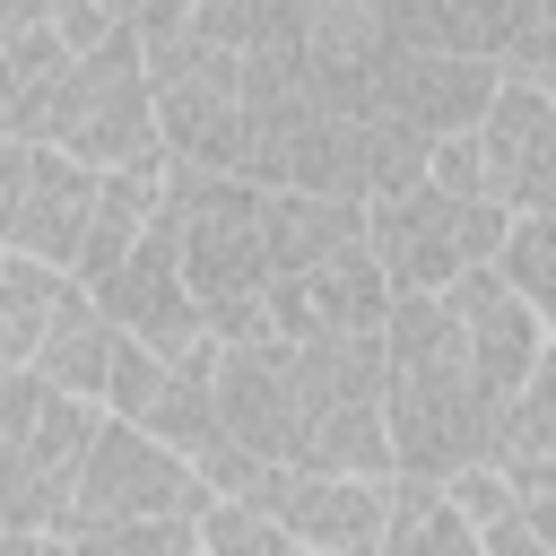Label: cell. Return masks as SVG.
Here are the masks:
<instances>
[{
    "label": "cell",
    "instance_id": "7a4b0ae2",
    "mask_svg": "<svg viewBox=\"0 0 556 556\" xmlns=\"http://www.w3.org/2000/svg\"><path fill=\"white\" fill-rule=\"evenodd\" d=\"M174 208H182V269H191L208 339L217 348L278 339L269 330L278 269H269V226H261L269 191L243 182V174H191V165H174Z\"/></svg>",
    "mask_w": 556,
    "mask_h": 556
},
{
    "label": "cell",
    "instance_id": "f1b7e54d",
    "mask_svg": "<svg viewBox=\"0 0 556 556\" xmlns=\"http://www.w3.org/2000/svg\"><path fill=\"white\" fill-rule=\"evenodd\" d=\"M70 556H200V513H191V521H122V530H70Z\"/></svg>",
    "mask_w": 556,
    "mask_h": 556
},
{
    "label": "cell",
    "instance_id": "8fae6325",
    "mask_svg": "<svg viewBox=\"0 0 556 556\" xmlns=\"http://www.w3.org/2000/svg\"><path fill=\"white\" fill-rule=\"evenodd\" d=\"M104 417H122V426H139V434H156V443H174V452L200 460L217 443V339L208 348H182V356L122 339Z\"/></svg>",
    "mask_w": 556,
    "mask_h": 556
},
{
    "label": "cell",
    "instance_id": "8d00e7d4",
    "mask_svg": "<svg viewBox=\"0 0 556 556\" xmlns=\"http://www.w3.org/2000/svg\"><path fill=\"white\" fill-rule=\"evenodd\" d=\"M486 556H556V547H539L521 521H504V530H486Z\"/></svg>",
    "mask_w": 556,
    "mask_h": 556
},
{
    "label": "cell",
    "instance_id": "4dcf8cb0",
    "mask_svg": "<svg viewBox=\"0 0 556 556\" xmlns=\"http://www.w3.org/2000/svg\"><path fill=\"white\" fill-rule=\"evenodd\" d=\"M452 486V504L478 521V530H504V521H521V495H513V478L495 469V460H478V469H460V478H443Z\"/></svg>",
    "mask_w": 556,
    "mask_h": 556
},
{
    "label": "cell",
    "instance_id": "8992f818",
    "mask_svg": "<svg viewBox=\"0 0 556 556\" xmlns=\"http://www.w3.org/2000/svg\"><path fill=\"white\" fill-rule=\"evenodd\" d=\"M504 226H513V208H495V200H452V191L417 182V191L365 208V252L382 261L391 295H443L452 278L495 269Z\"/></svg>",
    "mask_w": 556,
    "mask_h": 556
},
{
    "label": "cell",
    "instance_id": "7c38bea8",
    "mask_svg": "<svg viewBox=\"0 0 556 556\" xmlns=\"http://www.w3.org/2000/svg\"><path fill=\"white\" fill-rule=\"evenodd\" d=\"M261 513L304 547V556H374L391 521V478H348V469H269Z\"/></svg>",
    "mask_w": 556,
    "mask_h": 556
},
{
    "label": "cell",
    "instance_id": "83f0119b",
    "mask_svg": "<svg viewBox=\"0 0 556 556\" xmlns=\"http://www.w3.org/2000/svg\"><path fill=\"white\" fill-rule=\"evenodd\" d=\"M200 556H295L261 504H200Z\"/></svg>",
    "mask_w": 556,
    "mask_h": 556
},
{
    "label": "cell",
    "instance_id": "52a82bcc",
    "mask_svg": "<svg viewBox=\"0 0 556 556\" xmlns=\"http://www.w3.org/2000/svg\"><path fill=\"white\" fill-rule=\"evenodd\" d=\"M287 61L330 113H374V78L391 61V0H278V26L261 43Z\"/></svg>",
    "mask_w": 556,
    "mask_h": 556
},
{
    "label": "cell",
    "instance_id": "30bf717a",
    "mask_svg": "<svg viewBox=\"0 0 556 556\" xmlns=\"http://www.w3.org/2000/svg\"><path fill=\"white\" fill-rule=\"evenodd\" d=\"M104 321L139 348H208V321H200V295H191V269H182V208H174V182H165V208L148 217V235L130 243V261L96 287Z\"/></svg>",
    "mask_w": 556,
    "mask_h": 556
},
{
    "label": "cell",
    "instance_id": "ab89813d",
    "mask_svg": "<svg viewBox=\"0 0 556 556\" xmlns=\"http://www.w3.org/2000/svg\"><path fill=\"white\" fill-rule=\"evenodd\" d=\"M547 339H556V313H547Z\"/></svg>",
    "mask_w": 556,
    "mask_h": 556
},
{
    "label": "cell",
    "instance_id": "5bb4252c",
    "mask_svg": "<svg viewBox=\"0 0 556 556\" xmlns=\"http://www.w3.org/2000/svg\"><path fill=\"white\" fill-rule=\"evenodd\" d=\"M469 139H478L495 208H513V217L521 208H556V96L495 78V104H486V122Z\"/></svg>",
    "mask_w": 556,
    "mask_h": 556
},
{
    "label": "cell",
    "instance_id": "44dd1931",
    "mask_svg": "<svg viewBox=\"0 0 556 556\" xmlns=\"http://www.w3.org/2000/svg\"><path fill=\"white\" fill-rule=\"evenodd\" d=\"M374 556H486V530L452 504L443 478H391V521H382V547Z\"/></svg>",
    "mask_w": 556,
    "mask_h": 556
},
{
    "label": "cell",
    "instance_id": "9c48e42d",
    "mask_svg": "<svg viewBox=\"0 0 556 556\" xmlns=\"http://www.w3.org/2000/svg\"><path fill=\"white\" fill-rule=\"evenodd\" d=\"M148 87H156V139H165V165H191V174H243V52L182 43V52L148 61Z\"/></svg>",
    "mask_w": 556,
    "mask_h": 556
},
{
    "label": "cell",
    "instance_id": "d590c367",
    "mask_svg": "<svg viewBox=\"0 0 556 556\" xmlns=\"http://www.w3.org/2000/svg\"><path fill=\"white\" fill-rule=\"evenodd\" d=\"M0 556H70V530H9Z\"/></svg>",
    "mask_w": 556,
    "mask_h": 556
},
{
    "label": "cell",
    "instance_id": "d6986e66",
    "mask_svg": "<svg viewBox=\"0 0 556 556\" xmlns=\"http://www.w3.org/2000/svg\"><path fill=\"white\" fill-rule=\"evenodd\" d=\"M261 226H269V269H278V278H304V269H321V261H339V252H356V243H365V200H330V191H269Z\"/></svg>",
    "mask_w": 556,
    "mask_h": 556
},
{
    "label": "cell",
    "instance_id": "ba28073f",
    "mask_svg": "<svg viewBox=\"0 0 556 556\" xmlns=\"http://www.w3.org/2000/svg\"><path fill=\"white\" fill-rule=\"evenodd\" d=\"M208 504L191 452L104 417L96 443H87V469H78V495H70V530H122V521H191Z\"/></svg>",
    "mask_w": 556,
    "mask_h": 556
},
{
    "label": "cell",
    "instance_id": "f546056e",
    "mask_svg": "<svg viewBox=\"0 0 556 556\" xmlns=\"http://www.w3.org/2000/svg\"><path fill=\"white\" fill-rule=\"evenodd\" d=\"M191 26H200V43L252 61L269 43V26H278V0H191Z\"/></svg>",
    "mask_w": 556,
    "mask_h": 556
},
{
    "label": "cell",
    "instance_id": "cb8c5ba5",
    "mask_svg": "<svg viewBox=\"0 0 556 556\" xmlns=\"http://www.w3.org/2000/svg\"><path fill=\"white\" fill-rule=\"evenodd\" d=\"M426 156H434V139H426V130H408V122H391V113H365V122H356V174H365V208H374V200L417 191V182H426Z\"/></svg>",
    "mask_w": 556,
    "mask_h": 556
},
{
    "label": "cell",
    "instance_id": "d6a6232c",
    "mask_svg": "<svg viewBox=\"0 0 556 556\" xmlns=\"http://www.w3.org/2000/svg\"><path fill=\"white\" fill-rule=\"evenodd\" d=\"M26 182H35V139L0 130V252L17 243V217H26Z\"/></svg>",
    "mask_w": 556,
    "mask_h": 556
},
{
    "label": "cell",
    "instance_id": "1f68e13d",
    "mask_svg": "<svg viewBox=\"0 0 556 556\" xmlns=\"http://www.w3.org/2000/svg\"><path fill=\"white\" fill-rule=\"evenodd\" d=\"M426 182H434V191H452V200H486L478 139H469V130H460V139H434V156H426Z\"/></svg>",
    "mask_w": 556,
    "mask_h": 556
},
{
    "label": "cell",
    "instance_id": "7402d4cb",
    "mask_svg": "<svg viewBox=\"0 0 556 556\" xmlns=\"http://www.w3.org/2000/svg\"><path fill=\"white\" fill-rule=\"evenodd\" d=\"M513 0H391V43L408 52H460V61H495Z\"/></svg>",
    "mask_w": 556,
    "mask_h": 556
},
{
    "label": "cell",
    "instance_id": "4fadbf2b",
    "mask_svg": "<svg viewBox=\"0 0 556 556\" xmlns=\"http://www.w3.org/2000/svg\"><path fill=\"white\" fill-rule=\"evenodd\" d=\"M217 434L278 469H304V391H295L287 339L217 348Z\"/></svg>",
    "mask_w": 556,
    "mask_h": 556
},
{
    "label": "cell",
    "instance_id": "ffe728a7",
    "mask_svg": "<svg viewBox=\"0 0 556 556\" xmlns=\"http://www.w3.org/2000/svg\"><path fill=\"white\" fill-rule=\"evenodd\" d=\"M165 182H174V165H130V174H104V191H96V217H87V243H78V287L96 295L122 261H130V243L148 235V217L165 208Z\"/></svg>",
    "mask_w": 556,
    "mask_h": 556
},
{
    "label": "cell",
    "instance_id": "e575fe53",
    "mask_svg": "<svg viewBox=\"0 0 556 556\" xmlns=\"http://www.w3.org/2000/svg\"><path fill=\"white\" fill-rule=\"evenodd\" d=\"M61 9H70V0H0V43H17V35H61Z\"/></svg>",
    "mask_w": 556,
    "mask_h": 556
},
{
    "label": "cell",
    "instance_id": "5b68a950",
    "mask_svg": "<svg viewBox=\"0 0 556 556\" xmlns=\"http://www.w3.org/2000/svg\"><path fill=\"white\" fill-rule=\"evenodd\" d=\"M96 426L104 408L52 391L43 374H0V521L9 530H70V495Z\"/></svg>",
    "mask_w": 556,
    "mask_h": 556
},
{
    "label": "cell",
    "instance_id": "60d3db41",
    "mask_svg": "<svg viewBox=\"0 0 556 556\" xmlns=\"http://www.w3.org/2000/svg\"><path fill=\"white\" fill-rule=\"evenodd\" d=\"M0 539H9V521H0Z\"/></svg>",
    "mask_w": 556,
    "mask_h": 556
},
{
    "label": "cell",
    "instance_id": "ac0fdd59",
    "mask_svg": "<svg viewBox=\"0 0 556 556\" xmlns=\"http://www.w3.org/2000/svg\"><path fill=\"white\" fill-rule=\"evenodd\" d=\"M113 356H122V330L104 321V304H96L87 287H70L26 374H43L52 391H70V400H87V408H104V391H113Z\"/></svg>",
    "mask_w": 556,
    "mask_h": 556
},
{
    "label": "cell",
    "instance_id": "603a6c76",
    "mask_svg": "<svg viewBox=\"0 0 556 556\" xmlns=\"http://www.w3.org/2000/svg\"><path fill=\"white\" fill-rule=\"evenodd\" d=\"M70 287H78L70 269L26 261V252H0V374H26L35 365V348H43V330H52V313H61Z\"/></svg>",
    "mask_w": 556,
    "mask_h": 556
},
{
    "label": "cell",
    "instance_id": "4316f807",
    "mask_svg": "<svg viewBox=\"0 0 556 556\" xmlns=\"http://www.w3.org/2000/svg\"><path fill=\"white\" fill-rule=\"evenodd\" d=\"M495 78L556 96V0H513L504 43H495Z\"/></svg>",
    "mask_w": 556,
    "mask_h": 556
},
{
    "label": "cell",
    "instance_id": "277c9868",
    "mask_svg": "<svg viewBox=\"0 0 556 556\" xmlns=\"http://www.w3.org/2000/svg\"><path fill=\"white\" fill-rule=\"evenodd\" d=\"M287 356H295V391H304V469L400 478V460H391V348H382V330L287 339Z\"/></svg>",
    "mask_w": 556,
    "mask_h": 556
},
{
    "label": "cell",
    "instance_id": "836d02e7",
    "mask_svg": "<svg viewBox=\"0 0 556 556\" xmlns=\"http://www.w3.org/2000/svg\"><path fill=\"white\" fill-rule=\"evenodd\" d=\"M513 478V495H521V530L539 539V547H556V460L547 469H504Z\"/></svg>",
    "mask_w": 556,
    "mask_h": 556
},
{
    "label": "cell",
    "instance_id": "d4e9b609",
    "mask_svg": "<svg viewBox=\"0 0 556 556\" xmlns=\"http://www.w3.org/2000/svg\"><path fill=\"white\" fill-rule=\"evenodd\" d=\"M556 460V339L539 356V374L521 382V400L495 426V469H547Z\"/></svg>",
    "mask_w": 556,
    "mask_h": 556
},
{
    "label": "cell",
    "instance_id": "9a60e30c",
    "mask_svg": "<svg viewBox=\"0 0 556 556\" xmlns=\"http://www.w3.org/2000/svg\"><path fill=\"white\" fill-rule=\"evenodd\" d=\"M443 304H452V321H460V339H469V365H478L486 400H495V408H513V400H521V382H530V374H539V356H547V313H530L495 269L452 278V287H443Z\"/></svg>",
    "mask_w": 556,
    "mask_h": 556
},
{
    "label": "cell",
    "instance_id": "b9f144b4",
    "mask_svg": "<svg viewBox=\"0 0 556 556\" xmlns=\"http://www.w3.org/2000/svg\"><path fill=\"white\" fill-rule=\"evenodd\" d=\"M295 556H304V547H295Z\"/></svg>",
    "mask_w": 556,
    "mask_h": 556
},
{
    "label": "cell",
    "instance_id": "3957f363",
    "mask_svg": "<svg viewBox=\"0 0 556 556\" xmlns=\"http://www.w3.org/2000/svg\"><path fill=\"white\" fill-rule=\"evenodd\" d=\"M17 139L61 148V156H78V165H96V174L165 165V139H156V87H148L139 35L122 26L113 43L78 52V61L17 113Z\"/></svg>",
    "mask_w": 556,
    "mask_h": 556
},
{
    "label": "cell",
    "instance_id": "484cf974",
    "mask_svg": "<svg viewBox=\"0 0 556 556\" xmlns=\"http://www.w3.org/2000/svg\"><path fill=\"white\" fill-rule=\"evenodd\" d=\"M495 278H504L530 313H556V208H521V217L504 226Z\"/></svg>",
    "mask_w": 556,
    "mask_h": 556
},
{
    "label": "cell",
    "instance_id": "2e32d148",
    "mask_svg": "<svg viewBox=\"0 0 556 556\" xmlns=\"http://www.w3.org/2000/svg\"><path fill=\"white\" fill-rule=\"evenodd\" d=\"M495 104V61H460V52H408L391 43L382 78H374V113L426 130V139H460L478 130Z\"/></svg>",
    "mask_w": 556,
    "mask_h": 556
},
{
    "label": "cell",
    "instance_id": "f35d334b",
    "mask_svg": "<svg viewBox=\"0 0 556 556\" xmlns=\"http://www.w3.org/2000/svg\"><path fill=\"white\" fill-rule=\"evenodd\" d=\"M96 9H113V17H122V26H130V17H139V9H148V0H96Z\"/></svg>",
    "mask_w": 556,
    "mask_h": 556
},
{
    "label": "cell",
    "instance_id": "e0dca14e",
    "mask_svg": "<svg viewBox=\"0 0 556 556\" xmlns=\"http://www.w3.org/2000/svg\"><path fill=\"white\" fill-rule=\"evenodd\" d=\"M391 304H400V295H391L382 261L356 243V252H339V261H321V269H304V278H278L269 330H278V339H348V330H382Z\"/></svg>",
    "mask_w": 556,
    "mask_h": 556
},
{
    "label": "cell",
    "instance_id": "6da1fadb",
    "mask_svg": "<svg viewBox=\"0 0 556 556\" xmlns=\"http://www.w3.org/2000/svg\"><path fill=\"white\" fill-rule=\"evenodd\" d=\"M382 348H391V460L408 478H460V469L495 460L504 408L486 400L452 304L400 295L382 321Z\"/></svg>",
    "mask_w": 556,
    "mask_h": 556
},
{
    "label": "cell",
    "instance_id": "74e56055",
    "mask_svg": "<svg viewBox=\"0 0 556 556\" xmlns=\"http://www.w3.org/2000/svg\"><path fill=\"white\" fill-rule=\"evenodd\" d=\"M0 130H17V78H9V52H0Z\"/></svg>",
    "mask_w": 556,
    "mask_h": 556
}]
</instances>
